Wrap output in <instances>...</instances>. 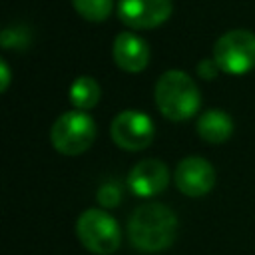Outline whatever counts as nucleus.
I'll use <instances>...</instances> for the list:
<instances>
[{
	"label": "nucleus",
	"mask_w": 255,
	"mask_h": 255,
	"mask_svg": "<svg viewBox=\"0 0 255 255\" xmlns=\"http://www.w3.org/2000/svg\"><path fill=\"white\" fill-rule=\"evenodd\" d=\"M80 243L96 255H112L122 245V229L118 221L102 209H86L76 221Z\"/></svg>",
	"instance_id": "nucleus-3"
},
{
	"label": "nucleus",
	"mask_w": 255,
	"mask_h": 255,
	"mask_svg": "<svg viewBox=\"0 0 255 255\" xmlns=\"http://www.w3.org/2000/svg\"><path fill=\"white\" fill-rule=\"evenodd\" d=\"M120 20L133 30H151L169 20L171 0H118Z\"/></svg>",
	"instance_id": "nucleus-7"
},
{
	"label": "nucleus",
	"mask_w": 255,
	"mask_h": 255,
	"mask_svg": "<svg viewBox=\"0 0 255 255\" xmlns=\"http://www.w3.org/2000/svg\"><path fill=\"white\" fill-rule=\"evenodd\" d=\"M70 102L76 110H92L100 102V84L90 76H80L70 86Z\"/></svg>",
	"instance_id": "nucleus-12"
},
{
	"label": "nucleus",
	"mask_w": 255,
	"mask_h": 255,
	"mask_svg": "<svg viewBox=\"0 0 255 255\" xmlns=\"http://www.w3.org/2000/svg\"><path fill=\"white\" fill-rule=\"evenodd\" d=\"M197 133L207 143H223L233 133V120L223 110H207L197 120Z\"/></svg>",
	"instance_id": "nucleus-11"
},
{
	"label": "nucleus",
	"mask_w": 255,
	"mask_h": 255,
	"mask_svg": "<svg viewBox=\"0 0 255 255\" xmlns=\"http://www.w3.org/2000/svg\"><path fill=\"white\" fill-rule=\"evenodd\" d=\"M213 60L229 76H243L255 68V34L249 30H229L217 38Z\"/></svg>",
	"instance_id": "nucleus-5"
},
{
	"label": "nucleus",
	"mask_w": 255,
	"mask_h": 255,
	"mask_svg": "<svg viewBox=\"0 0 255 255\" xmlns=\"http://www.w3.org/2000/svg\"><path fill=\"white\" fill-rule=\"evenodd\" d=\"M157 110L171 122H185L193 118L201 106V94L189 74L183 70L163 72L153 90Z\"/></svg>",
	"instance_id": "nucleus-2"
},
{
	"label": "nucleus",
	"mask_w": 255,
	"mask_h": 255,
	"mask_svg": "<svg viewBox=\"0 0 255 255\" xmlns=\"http://www.w3.org/2000/svg\"><path fill=\"white\" fill-rule=\"evenodd\" d=\"M175 185L189 197H201L213 189L215 169L207 159L199 155L183 157L175 167Z\"/></svg>",
	"instance_id": "nucleus-8"
},
{
	"label": "nucleus",
	"mask_w": 255,
	"mask_h": 255,
	"mask_svg": "<svg viewBox=\"0 0 255 255\" xmlns=\"http://www.w3.org/2000/svg\"><path fill=\"white\" fill-rule=\"evenodd\" d=\"M72 4L88 22H104L114 10V0H72Z\"/></svg>",
	"instance_id": "nucleus-13"
},
{
	"label": "nucleus",
	"mask_w": 255,
	"mask_h": 255,
	"mask_svg": "<svg viewBox=\"0 0 255 255\" xmlns=\"http://www.w3.org/2000/svg\"><path fill=\"white\" fill-rule=\"evenodd\" d=\"M169 183V169L159 159H143L135 163L128 175V185L137 197H153Z\"/></svg>",
	"instance_id": "nucleus-9"
},
{
	"label": "nucleus",
	"mask_w": 255,
	"mask_h": 255,
	"mask_svg": "<svg viewBox=\"0 0 255 255\" xmlns=\"http://www.w3.org/2000/svg\"><path fill=\"white\" fill-rule=\"evenodd\" d=\"M110 135L122 149L139 151L153 141L155 126L147 114L137 110H126L112 120Z\"/></svg>",
	"instance_id": "nucleus-6"
},
{
	"label": "nucleus",
	"mask_w": 255,
	"mask_h": 255,
	"mask_svg": "<svg viewBox=\"0 0 255 255\" xmlns=\"http://www.w3.org/2000/svg\"><path fill=\"white\" fill-rule=\"evenodd\" d=\"M0 76H2L0 90H2V92H6V90H8V86H10V68H8L6 60H2V62H0Z\"/></svg>",
	"instance_id": "nucleus-16"
},
{
	"label": "nucleus",
	"mask_w": 255,
	"mask_h": 255,
	"mask_svg": "<svg viewBox=\"0 0 255 255\" xmlns=\"http://www.w3.org/2000/svg\"><path fill=\"white\" fill-rule=\"evenodd\" d=\"M221 70H219V66H217V62L211 58V60H201L199 64H197V74L203 78V80H213L217 74H219Z\"/></svg>",
	"instance_id": "nucleus-15"
},
{
	"label": "nucleus",
	"mask_w": 255,
	"mask_h": 255,
	"mask_svg": "<svg viewBox=\"0 0 255 255\" xmlns=\"http://www.w3.org/2000/svg\"><path fill=\"white\" fill-rule=\"evenodd\" d=\"M96 131L92 116L82 110H70L58 116L50 129V139L56 151L64 155H80L92 147Z\"/></svg>",
	"instance_id": "nucleus-4"
},
{
	"label": "nucleus",
	"mask_w": 255,
	"mask_h": 255,
	"mask_svg": "<svg viewBox=\"0 0 255 255\" xmlns=\"http://www.w3.org/2000/svg\"><path fill=\"white\" fill-rule=\"evenodd\" d=\"M112 54L116 64L129 74L141 72L149 62V46L145 44V40L131 32H122L116 36Z\"/></svg>",
	"instance_id": "nucleus-10"
},
{
	"label": "nucleus",
	"mask_w": 255,
	"mask_h": 255,
	"mask_svg": "<svg viewBox=\"0 0 255 255\" xmlns=\"http://www.w3.org/2000/svg\"><path fill=\"white\" fill-rule=\"evenodd\" d=\"M128 235L131 245L143 253H157L171 247L177 235L175 213L157 201L141 203L133 209L128 221Z\"/></svg>",
	"instance_id": "nucleus-1"
},
{
	"label": "nucleus",
	"mask_w": 255,
	"mask_h": 255,
	"mask_svg": "<svg viewBox=\"0 0 255 255\" xmlns=\"http://www.w3.org/2000/svg\"><path fill=\"white\" fill-rule=\"evenodd\" d=\"M120 189H118V185H102L100 187V191H98V199H100V203L102 205H106V207H114V205H118L120 203Z\"/></svg>",
	"instance_id": "nucleus-14"
}]
</instances>
